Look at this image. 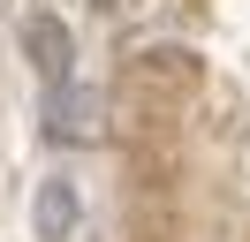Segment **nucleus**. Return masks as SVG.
Masks as SVG:
<instances>
[{"instance_id": "1", "label": "nucleus", "mask_w": 250, "mask_h": 242, "mask_svg": "<svg viewBox=\"0 0 250 242\" xmlns=\"http://www.w3.org/2000/svg\"><path fill=\"white\" fill-rule=\"evenodd\" d=\"M46 136L53 144H99L106 136V91H91V83H53L46 91Z\"/></svg>"}, {"instance_id": "2", "label": "nucleus", "mask_w": 250, "mask_h": 242, "mask_svg": "<svg viewBox=\"0 0 250 242\" xmlns=\"http://www.w3.org/2000/svg\"><path fill=\"white\" fill-rule=\"evenodd\" d=\"M23 60H31L46 83H68V68H76V30H68L53 8L23 15Z\"/></svg>"}, {"instance_id": "3", "label": "nucleus", "mask_w": 250, "mask_h": 242, "mask_svg": "<svg viewBox=\"0 0 250 242\" xmlns=\"http://www.w3.org/2000/svg\"><path fill=\"white\" fill-rule=\"evenodd\" d=\"M76 220H83V189H76V182H68V174L38 182V197H31V235L38 242H68Z\"/></svg>"}]
</instances>
